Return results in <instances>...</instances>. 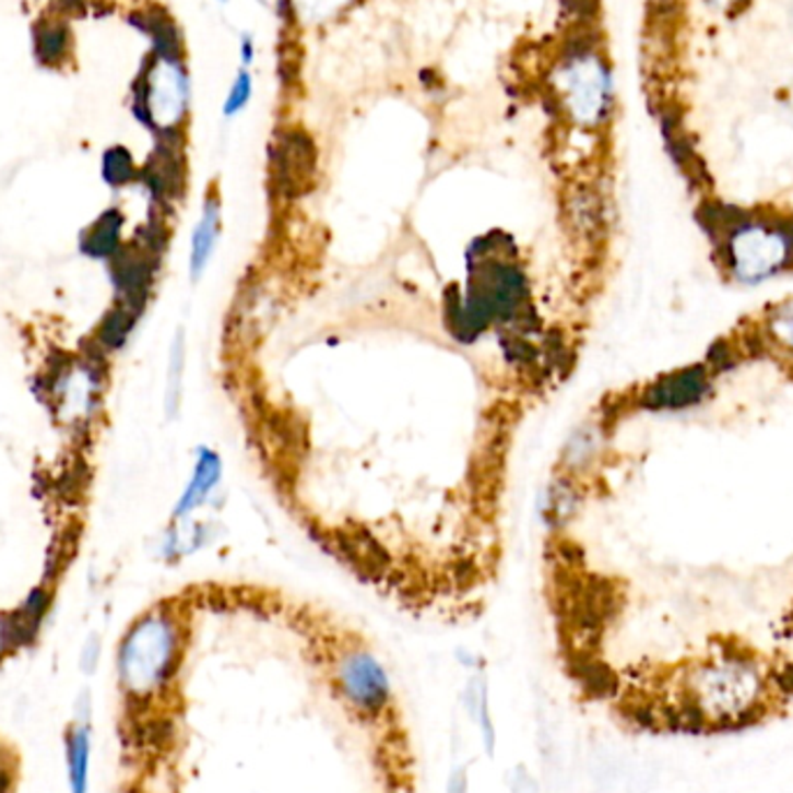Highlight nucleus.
<instances>
[{
  "label": "nucleus",
  "mask_w": 793,
  "mask_h": 793,
  "mask_svg": "<svg viewBox=\"0 0 793 793\" xmlns=\"http://www.w3.org/2000/svg\"><path fill=\"white\" fill-rule=\"evenodd\" d=\"M274 184L283 196H301L316 173V146L305 130L283 128L272 144Z\"/></svg>",
  "instance_id": "5"
},
{
  "label": "nucleus",
  "mask_w": 793,
  "mask_h": 793,
  "mask_svg": "<svg viewBox=\"0 0 793 793\" xmlns=\"http://www.w3.org/2000/svg\"><path fill=\"white\" fill-rule=\"evenodd\" d=\"M712 376L708 367L694 365L661 376L640 394V404L650 411H677L701 404L710 394Z\"/></svg>",
  "instance_id": "6"
},
{
  "label": "nucleus",
  "mask_w": 793,
  "mask_h": 793,
  "mask_svg": "<svg viewBox=\"0 0 793 793\" xmlns=\"http://www.w3.org/2000/svg\"><path fill=\"white\" fill-rule=\"evenodd\" d=\"M91 741L88 729H74L68 738V772L72 793H86V772H88Z\"/></svg>",
  "instance_id": "15"
},
{
  "label": "nucleus",
  "mask_w": 793,
  "mask_h": 793,
  "mask_svg": "<svg viewBox=\"0 0 793 793\" xmlns=\"http://www.w3.org/2000/svg\"><path fill=\"white\" fill-rule=\"evenodd\" d=\"M179 627L167 613H151L130 629L121 646V675L135 694L161 689L175 673Z\"/></svg>",
  "instance_id": "2"
},
{
  "label": "nucleus",
  "mask_w": 793,
  "mask_h": 793,
  "mask_svg": "<svg viewBox=\"0 0 793 793\" xmlns=\"http://www.w3.org/2000/svg\"><path fill=\"white\" fill-rule=\"evenodd\" d=\"M256 59V43L251 35H244L241 37V63L244 66H251Z\"/></svg>",
  "instance_id": "20"
},
{
  "label": "nucleus",
  "mask_w": 793,
  "mask_h": 793,
  "mask_svg": "<svg viewBox=\"0 0 793 793\" xmlns=\"http://www.w3.org/2000/svg\"><path fill=\"white\" fill-rule=\"evenodd\" d=\"M216 3H228V0H216Z\"/></svg>",
  "instance_id": "21"
},
{
  "label": "nucleus",
  "mask_w": 793,
  "mask_h": 793,
  "mask_svg": "<svg viewBox=\"0 0 793 793\" xmlns=\"http://www.w3.org/2000/svg\"><path fill=\"white\" fill-rule=\"evenodd\" d=\"M221 474H223L221 458L210 448H200L193 466V476L188 481L184 495L175 506V518L181 520L186 516H191L196 508L210 497V493H214V487L221 481Z\"/></svg>",
  "instance_id": "9"
},
{
  "label": "nucleus",
  "mask_w": 793,
  "mask_h": 793,
  "mask_svg": "<svg viewBox=\"0 0 793 793\" xmlns=\"http://www.w3.org/2000/svg\"><path fill=\"white\" fill-rule=\"evenodd\" d=\"M123 214L111 206L105 210L88 228L82 233L80 249L82 253L96 260H111L123 249Z\"/></svg>",
  "instance_id": "10"
},
{
  "label": "nucleus",
  "mask_w": 793,
  "mask_h": 793,
  "mask_svg": "<svg viewBox=\"0 0 793 793\" xmlns=\"http://www.w3.org/2000/svg\"><path fill=\"white\" fill-rule=\"evenodd\" d=\"M722 268L745 286H757L793 268V218L735 212L722 221Z\"/></svg>",
  "instance_id": "1"
},
{
  "label": "nucleus",
  "mask_w": 793,
  "mask_h": 793,
  "mask_svg": "<svg viewBox=\"0 0 793 793\" xmlns=\"http://www.w3.org/2000/svg\"><path fill=\"white\" fill-rule=\"evenodd\" d=\"M51 5L56 8V14L68 19L72 14H82L88 5V0H51Z\"/></svg>",
  "instance_id": "19"
},
{
  "label": "nucleus",
  "mask_w": 793,
  "mask_h": 793,
  "mask_svg": "<svg viewBox=\"0 0 793 793\" xmlns=\"http://www.w3.org/2000/svg\"><path fill=\"white\" fill-rule=\"evenodd\" d=\"M561 8L578 24H592L599 14V0H561Z\"/></svg>",
  "instance_id": "18"
},
{
  "label": "nucleus",
  "mask_w": 793,
  "mask_h": 793,
  "mask_svg": "<svg viewBox=\"0 0 793 793\" xmlns=\"http://www.w3.org/2000/svg\"><path fill=\"white\" fill-rule=\"evenodd\" d=\"M128 22L149 37L151 56L165 63H184V37L167 10L151 5L128 16Z\"/></svg>",
  "instance_id": "8"
},
{
  "label": "nucleus",
  "mask_w": 793,
  "mask_h": 793,
  "mask_svg": "<svg viewBox=\"0 0 793 793\" xmlns=\"http://www.w3.org/2000/svg\"><path fill=\"white\" fill-rule=\"evenodd\" d=\"M759 330L764 339L761 344L793 360V301H780V305L770 307Z\"/></svg>",
  "instance_id": "12"
},
{
  "label": "nucleus",
  "mask_w": 793,
  "mask_h": 793,
  "mask_svg": "<svg viewBox=\"0 0 793 793\" xmlns=\"http://www.w3.org/2000/svg\"><path fill=\"white\" fill-rule=\"evenodd\" d=\"M188 96L191 84L184 63H165L149 54L130 84V111L154 135L181 130Z\"/></svg>",
  "instance_id": "3"
},
{
  "label": "nucleus",
  "mask_w": 793,
  "mask_h": 793,
  "mask_svg": "<svg viewBox=\"0 0 793 793\" xmlns=\"http://www.w3.org/2000/svg\"><path fill=\"white\" fill-rule=\"evenodd\" d=\"M100 175L109 188L119 191V188L140 181V165L132 158V151L128 146L111 144L103 151Z\"/></svg>",
  "instance_id": "14"
},
{
  "label": "nucleus",
  "mask_w": 793,
  "mask_h": 793,
  "mask_svg": "<svg viewBox=\"0 0 793 793\" xmlns=\"http://www.w3.org/2000/svg\"><path fill=\"white\" fill-rule=\"evenodd\" d=\"M251 96H253V78H251V72H239L235 84L228 91V96H225L223 115L225 117L239 115V111L251 103Z\"/></svg>",
  "instance_id": "17"
},
{
  "label": "nucleus",
  "mask_w": 793,
  "mask_h": 793,
  "mask_svg": "<svg viewBox=\"0 0 793 793\" xmlns=\"http://www.w3.org/2000/svg\"><path fill=\"white\" fill-rule=\"evenodd\" d=\"M33 59L47 70H63L72 61L74 33L68 19L54 14L40 16L31 28Z\"/></svg>",
  "instance_id": "7"
},
{
  "label": "nucleus",
  "mask_w": 793,
  "mask_h": 793,
  "mask_svg": "<svg viewBox=\"0 0 793 793\" xmlns=\"http://www.w3.org/2000/svg\"><path fill=\"white\" fill-rule=\"evenodd\" d=\"M140 313L142 311H138L135 307L117 301V305L111 307V311L103 318V323L96 334V346H100L103 351L121 348L128 342L132 328L138 326Z\"/></svg>",
  "instance_id": "13"
},
{
  "label": "nucleus",
  "mask_w": 793,
  "mask_h": 793,
  "mask_svg": "<svg viewBox=\"0 0 793 793\" xmlns=\"http://www.w3.org/2000/svg\"><path fill=\"white\" fill-rule=\"evenodd\" d=\"M181 376H184V336L177 334L173 351H169V365H167V386H165V409L169 415H175L181 400Z\"/></svg>",
  "instance_id": "16"
},
{
  "label": "nucleus",
  "mask_w": 793,
  "mask_h": 793,
  "mask_svg": "<svg viewBox=\"0 0 793 793\" xmlns=\"http://www.w3.org/2000/svg\"><path fill=\"white\" fill-rule=\"evenodd\" d=\"M561 86L555 93L566 109L582 126H599L608 119L613 107V74L599 49L576 56H561Z\"/></svg>",
  "instance_id": "4"
},
{
  "label": "nucleus",
  "mask_w": 793,
  "mask_h": 793,
  "mask_svg": "<svg viewBox=\"0 0 793 793\" xmlns=\"http://www.w3.org/2000/svg\"><path fill=\"white\" fill-rule=\"evenodd\" d=\"M221 235V202L216 196H206L202 216L191 235V276L200 279L214 256V247Z\"/></svg>",
  "instance_id": "11"
}]
</instances>
